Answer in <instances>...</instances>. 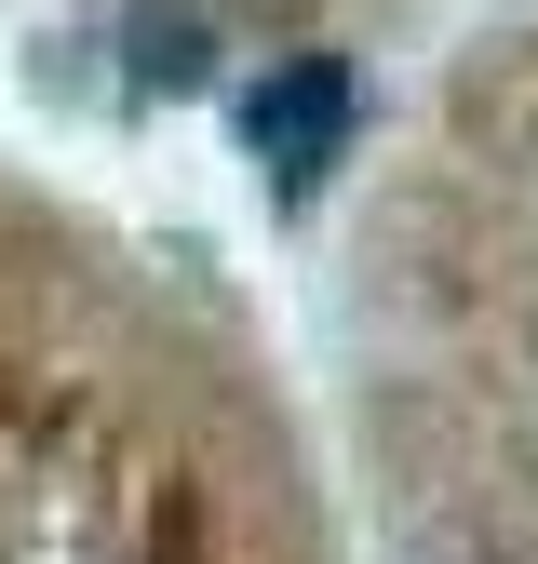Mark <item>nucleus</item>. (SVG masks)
Instances as JSON below:
<instances>
[{"mask_svg": "<svg viewBox=\"0 0 538 564\" xmlns=\"http://www.w3.org/2000/svg\"><path fill=\"white\" fill-rule=\"evenodd\" d=\"M28 551V444H14V416H0V564Z\"/></svg>", "mask_w": 538, "mask_h": 564, "instance_id": "3", "label": "nucleus"}, {"mask_svg": "<svg viewBox=\"0 0 538 564\" xmlns=\"http://www.w3.org/2000/svg\"><path fill=\"white\" fill-rule=\"evenodd\" d=\"M202 67H216V41H202V14H149V28H134V82H162V95H189Z\"/></svg>", "mask_w": 538, "mask_h": 564, "instance_id": "2", "label": "nucleus"}, {"mask_svg": "<svg viewBox=\"0 0 538 564\" xmlns=\"http://www.w3.org/2000/svg\"><path fill=\"white\" fill-rule=\"evenodd\" d=\"M336 121H351V67H336V54H297L283 82L243 108L256 162H283V175H323V162H336Z\"/></svg>", "mask_w": 538, "mask_h": 564, "instance_id": "1", "label": "nucleus"}]
</instances>
